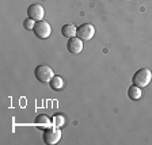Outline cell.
I'll list each match as a JSON object with an SVG mask.
<instances>
[{"label": "cell", "mask_w": 152, "mask_h": 145, "mask_svg": "<svg viewBox=\"0 0 152 145\" xmlns=\"http://www.w3.org/2000/svg\"><path fill=\"white\" fill-rule=\"evenodd\" d=\"M95 35V27L91 23H83L77 27V37L82 41H90Z\"/></svg>", "instance_id": "obj_5"}, {"label": "cell", "mask_w": 152, "mask_h": 145, "mask_svg": "<svg viewBox=\"0 0 152 145\" xmlns=\"http://www.w3.org/2000/svg\"><path fill=\"white\" fill-rule=\"evenodd\" d=\"M61 140V130L58 129V126L54 128H48L44 132V142L49 145H54Z\"/></svg>", "instance_id": "obj_4"}, {"label": "cell", "mask_w": 152, "mask_h": 145, "mask_svg": "<svg viewBox=\"0 0 152 145\" xmlns=\"http://www.w3.org/2000/svg\"><path fill=\"white\" fill-rule=\"evenodd\" d=\"M52 122H53L54 126L61 128V126H64V125H65V117H64V115H61V114H56V115L52 118Z\"/></svg>", "instance_id": "obj_12"}, {"label": "cell", "mask_w": 152, "mask_h": 145, "mask_svg": "<svg viewBox=\"0 0 152 145\" xmlns=\"http://www.w3.org/2000/svg\"><path fill=\"white\" fill-rule=\"evenodd\" d=\"M49 84H50V88L53 90V91H60L64 87V79L58 75H54L53 79L49 82Z\"/></svg>", "instance_id": "obj_9"}, {"label": "cell", "mask_w": 152, "mask_h": 145, "mask_svg": "<svg viewBox=\"0 0 152 145\" xmlns=\"http://www.w3.org/2000/svg\"><path fill=\"white\" fill-rule=\"evenodd\" d=\"M34 76L37 77L38 82L41 83H49L54 76V72L49 65L46 64H41V65H37L34 69Z\"/></svg>", "instance_id": "obj_2"}, {"label": "cell", "mask_w": 152, "mask_h": 145, "mask_svg": "<svg viewBox=\"0 0 152 145\" xmlns=\"http://www.w3.org/2000/svg\"><path fill=\"white\" fill-rule=\"evenodd\" d=\"M27 15L28 18L34 19L35 22L38 20H44V16H45V8L38 3H34L27 8Z\"/></svg>", "instance_id": "obj_6"}, {"label": "cell", "mask_w": 152, "mask_h": 145, "mask_svg": "<svg viewBox=\"0 0 152 145\" xmlns=\"http://www.w3.org/2000/svg\"><path fill=\"white\" fill-rule=\"evenodd\" d=\"M33 31H34V34L37 35L38 38L46 39V38L50 37L52 27L46 20H38V22H35V26H34V28H33Z\"/></svg>", "instance_id": "obj_3"}, {"label": "cell", "mask_w": 152, "mask_h": 145, "mask_svg": "<svg viewBox=\"0 0 152 145\" xmlns=\"http://www.w3.org/2000/svg\"><path fill=\"white\" fill-rule=\"evenodd\" d=\"M142 95V91L140 87H137V85H130L129 90H128V96H129L132 101H139L140 98H141Z\"/></svg>", "instance_id": "obj_10"}, {"label": "cell", "mask_w": 152, "mask_h": 145, "mask_svg": "<svg viewBox=\"0 0 152 145\" xmlns=\"http://www.w3.org/2000/svg\"><path fill=\"white\" fill-rule=\"evenodd\" d=\"M61 34L66 38H73L77 35V28H76L75 25H72V23H66V25H64L63 27H61Z\"/></svg>", "instance_id": "obj_8"}, {"label": "cell", "mask_w": 152, "mask_h": 145, "mask_svg": "<svg viewBox=\"0 0 152 145\" xmlns=\"http://www.w3.org/2000/svg\"><path fill=\"white\" fill-rule=\"evenodd\" d=\"M52 123L53 122H52V121L49 119V117L45 115V114L38 115L37 119H35V125H37V126H41V128H50Z\"/></svg>", "instance_id": "obj_11"}, {"label": "cell", "mask_w": 152, "mask_h": 145, "mask_svg": "<svg viewBox=\"0 0 152 145\" xmlns=\"http://www.w3.org/2000/svg\"><path fill=\"white\" fill-rule=\"evenodd\" d=\"M66 49H68V52L72 54H80L83 50V41L79 37L69 38L68 42H66Z\"/></svg>", "instance_id": "obj_7"}, {"label": "cell", "mask_w": 152, "mask_h": 145, "mask_svg": "<svg viewBox=\"0 0 152 145\" xmlns=\"http://www.w3.org/2000/svg\"><path fill=\"white\" fill-rule=\"evenodd\" d=\"M152 80V72L148 68H141L139 69L134 75H133V84L140 87V88H144V87H148V84Z\"/></svg>", "instance_id": "obj_1"}, {"label": "cell", "mask_w": 152, "mask_h": 145, "mask_svg": "<svg viewBox=\"0 0 152 145\" xmlns=\"http://www.w3.org/2000/svg\"><path fill=\"white\" fill-rule=\"evenodd\" d=\"M23 25H25L26 30H33V28H34V26H35V20H34V19H31V18H27L25 22H23Z\"/></svg>", "instance_id": "obj_13"}]
</instances>
